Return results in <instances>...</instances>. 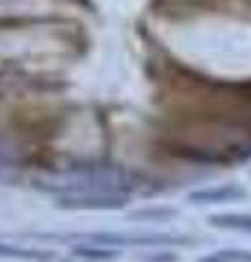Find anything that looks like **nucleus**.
<instances>
[{"label":"nucleus","instance_id":"nucleus-1","mask_svg":"<svg viewBox=\"0 0 251 262\" xmlns=\"http://www.w3.org/2000/svg\"><path fill=\"white\" fill-rule=\"evenodd\" d=\"M44 188L48 192L66 196V194H87V192H116L127 194L133 190L131 177L125 170L103 164H83V166H70L66 173H57L44 179Z\"/></svg>","mask_w":251,"mask_h":262},{"label":"nucleus","instance_id":"nucleus-2","mask_svg":"<svg viewBox=\"0 0 251 262\" xmlns=\"http://www.w3.org/2000/svg\"><path fill=\"white\" fill-rule=\"evenodd\" d=\"M127 206V194L116 192H87L59 196L57 208L61 210H120Z\"/></svg>","mask_w":251,"mask_h":262},{"label":"nucleus","instance_id":"nucleus-3","mask_svg":"<svg viewBox=\"0 0 251 262\" xmlns=\"http://www.w3.org/2000/svg\"><path fill=\"white\" fill-rule=\"evenodd\" d=\"M247 192L242 190L240 186H216V188H203V190H194L188 194L190 203H197V206H210V203H227V201H236L242 199Z\"/></svg>","mask_w":251,"mask_h":262},{"label":"nucleus","instance_id":"nucleus-4","mask_svg":"<svg viewBox=\"0 0 251 262\" xmlns=\"http://www.w3.org/2000/svg\"><path fill=\"white\" fill-rule=\"evenodd\" d=\"M72 256L90 262H107L116 260L120 256L118 247H109V245H99V243H77L72 247Z\"/></svg>","mask_w":251,"mask_h":262},{"label":"nucleus","instance_id":"nucleus-5","mask_svg":"<svg viewBox=\"0 0 251 262\" xmlns=\"http://www.w3.org/2000/svg\"><path fill=\"white\" fill-rule=\"evenodd\" d=\"M0 258H5V260H22V262H51L53 253L44 251V249H29V247H18V245L0 243Z\"/></svg>","mask_w":251,"mask_h":262},{"label":"nucleus","instance_id":"nucleus-6","mask_svg":"<svg viewBox=\"0 0 251 262\" xmlns=\"http://www.w3.org/2000/svg\"><path fill=\"white\" fill-rule=\"evenodd\" d=\"M20 168L18 153L11 144H7L5 138H0V182L15 177V170Z\"/></svg>","mask_w":251,"mask_h":262},{"label":"nucleus","instance_id":"nucleus-7","mask_svg":"<svg viewBox=\"0 0 251 262\" xmlns=\"http://www.w3.org/2000/svg\"><path fill=\"white\" fill-rule=\"evenodd\" d=\"M210 225L218 229H236V232L251 234V214H214Z\"/></svg>","mask_w":251,"mask_h":262},{"label":"nucleus","instance_id":"nucleus-8","mask_svg":"<svg viewBox=\"0 0 251 262\" xmlns=\"http://www.w3.org/2000/svg\"><path fill=\"white\" fill-rule=\"evenodd\" d=\"M179 214L177 208H168V206H153V208H140L129 214L131 221H171L173 216Z\"/></svg>","mask_w":251,"mask_h":262},{"label":"nucleus","instance_id":"nucleus-9","mask_svg":"<svg viewBox=\"0 0 251 262\" xmlns=\"http://www.w3.org/2000/svg\"><path fill=\"white\" fill-rule=\"evenodd\" d=\"M197 262H251V251L247 249H221L199 258Z\"/></svg>","mask_w":251,"mask_h":262}]
</instances>
